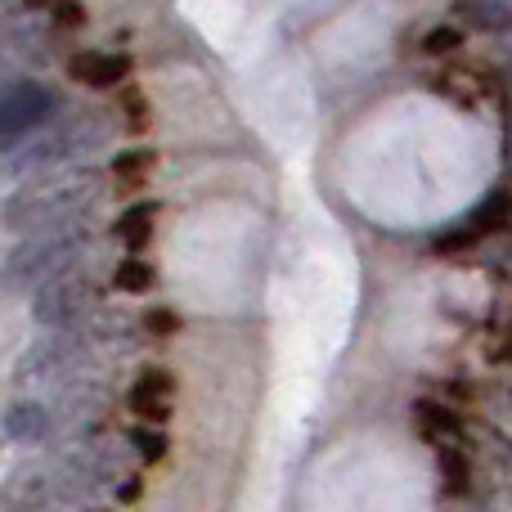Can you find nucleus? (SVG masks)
Masks as SVG:
<instances>
[{"mask_svg": "<svg viewBox=\"0 0 512 512\" xmlns=\"http://www.w3.org/2000/svg\"><path fill=\"white\" fill-rule=\"evenodd\" d=\"M95 198H99V176H95V171L45 176V180H36V185H27L23 194L9 198L5 225H9V230H23V234L77 225V216H86Z\"/></svg>", "mask_w": 512, "mask_h": 512, "instance_id": "1", "label": "nucleus"}, {"mask_svg": "<svg viewBox=\"0 0 512 512\" xmlns=\"http://www.w3.org/2000/svg\"><path fill=\"white\" fill-rule=\"evenodd\" d=\"M86 248H90V234L81 230V225L41 230V234H32V239H27L23 248H18V252L5 261V274H0V283H5L9 292L41 288L45 279H54V274L72 270V265L86 256Z\"/></svg>", "mask_w": 512, "mask_h": 512, "instance_id": "2", "label": "nucleus"}, {"mask_svg": "<svg viewBox=\"0 0 512 512\" xmlns=\"http://www.w3.org/2000/svg\"><path fill=\"white\" fill-rule=\"evenodd\" d=\"M95 301H99V283L90 279L86 270L72 265V270L54 274V279H45L41 288H36L32 315L41 319L45 328H72L95 310Z\"/></svg>", "mask_w": 512, "mask_h": 512, "instance_id": "3", "label": "nucleus"}, {"mask_svg": "<svg viewBox=\"0 0 512 512\" xmlns=\"http://www.w3.org/2000/svg\"><path fill=\"white\" fill-rule=\"evenodd\" d=\"M54 113V95L41 81H5L0 86V144L32 135Z\"/></svg>", "mask_w": 512, "mask_h": 512, "instance_id": "4", "label": "nucleus"}, {"mask_svg": "<svg viewBox=\"0 0 512 512\" xmlns=\"http://www.w3.org/2000/svg\"><path fill=\"white\" fill-rule=\"evenodd\" d=\"M108 477H113V450L104 441L77 445L59 463V490H68V495H95Z\"/></svg>", "mask_w": 512, "mask_h": 512, "instance_id": "5", "label": "nucleus"}, {"mask_svg": "<svg viewBox=\"0 0 512 512\" xmlns=\"http://www.w3.org/2000/svg\"><path fill=\"white\" fill-rule=\"evenodd\" d=\"M54 477L45 468H23L0 486V512H50Z\"/></svg>", "mask_w": 512, "mask_h": 512, "instance_id": "6", "label": "nucleus"}, {"mask_svg": "<svg viewBox=\"0 0 512 512\" xmlns=\"http://www.w3.org/2000/svg\"><path fill=\"white\" fill-rule=\"evenodd\" d=\"M68 77L77 86L90 90H108V86H126L131 77V59L126 54H99V50H81L68 59Z\"/></svg>", "mask_w": 512, "mask_h": 512, "instance_id": "7", "label": "nucleus"}, {"mask_svg": "<svg viewBox=\"0 0 512 512\" xmlns=\"http://www.w3.org/2000/svg\"><path fill=\"white\" fill-rule=\"evenodd\" d=\"M171 396H176V382H171V373L144 369L140 382L131 387V396H126V405H131V414L144 418V423H167Z\"/></svg>", "mask_w": 512, "mask_h": 512, "instance_id": "8", "label": "nucleus"}, {"mask_svg": "<svg viewBox=\"0 0 512 512\" xmlns=\"http://www.w3.org/2000/svg\"><path fill=\"white\" fill-rule=\"evenodd\" d=\"M436 95H450V99H459V104H481L486 95H495L499 104H504V81L486 77V72H477V68H445L441 77H436Z\"/></svg>", "mask_w": 512, "mask_h": 512, "instance_id": "9", "label": "nucleus"}, {"mask_svg": "<svg viewBox=\"0 0 512 512\" xmlns=\"http://www.w3.org/2000/svg\"><path fill=\"white\" fill-rule=\"evenodd\" d=\"M5 436L18 445H36L50 436V409L41 405V400H18V405H9L5 414Z\"/></svg>", "mask_w": 512, "mask_h": 512, "instance_id": "10", "label": "nucleus"}, {"mask_svg": "<svg viewBox=\"0 0 512 512\" xmlns=\"http://www.w3.org/2000/svg\"><path fill=\"white\" fill-rule=\"evenodd\" d=\"M153 225H158V203H135V207H126L122 221H117V239L131 252H140L144 243L153 239Z\"/></svg>", "mask_w": 512, "mask_h": 512, "instance_id": "11", "label": "nucleus"}, {"mask_svg": "<svg viewBox=\"0 0 512 512\" xmlns=\"http://www.w3.org/2000/svg\"><path fill=\"white\" fill-rule=\"evenodd\" d=\"M504 225H508V194H504V189H495V194H490L486 203L472 212V221L463 225V230H468L472 239H486V234H499Z\"/></svg>", "mask_w": 512, "mask_h": 512, "instance_id": "12", "label": "nucleus"}, {"mask_svg": "<svg viewBox=\"0 0 512 512\" xmlns=\"http://www.w3.org/2000/svg\"><path fill=\"white\" fill-rule=\"evenodd\" d=\"M153 167H158V153H149V149H131V153H122V158L113 162V180L122 189H140L144 180L153 176Z\"/></svg>", "mask_w": 512, "mask_h": 512, "instance_id": "13", "label": "nucleus"}, {"mask_svg": "<svg viewBox=\"0 0 512 512\" xmlns=\"http://www.w3.org/2000/svg\"><path fill=\"white\" fill-rule=\"evenodd\" d=\"M463 18L481 32H504L508 27V0H463Z\"/></svg>", "mask_w": 512, "mask_h": 512, "instance_id": "14", "label": "nucleus"}, {"mask_svg": "<svg viewBox=\"0 0 512 512\" xmlns=\"http://www.w3.org/2000/svg\"><path fill=\"white\" fill-rule=\"evenodd\" d=\"M113 283L122 292H149L153 288V265L149 261H140V256H131V261H122L113 270Z\"/></svg>", "mask_w": 512, "mask_h": 512, "instance_id": "15", "label": "nucleus"}, {"mask_svg": "<svg viewBox=\"0 0 512 512\" xmlns=\"http://www.w3.org/2000/svg\"><path fill=\"white\" fill-rule=\"evenodd\" d=\"M414 414L423 418V427H427L432 436H441V432H445V436H454V432H459V418H454V409L436 405V400H418Z\"/></svg>", "mask_w": 512, "mask_h": 512, "instance_id": "16", "label": "nucleus"}, {"mask_svg": "<svg viewBox=\"0 0 512 512\" xmlns=\"http://www.w3.org/2000/svg\"><path fill=\"white\" fill-rule=\"evenodd\" d=\"M441 477H445V490H450V495H468L472 472H468V459H463L459 450H445L441 454Z\"/></svg>", "mask_w": 512, "mask_h": 512, "instance_id": "17", "label": "nucleus"}, {"mask_svg": "<svg viewBox=\"0 0 512 512\" xmlns=\"http://www.w3.org/2000/svg\"><path fill=\"white\" fill-rule=\"evenodd\" d=\"M454 50H463V32L459 27H432V32L423 36V54H454Z\"/></svg>", "mask_w": 512, "mask_h": 512, "instance_id": "18", "label": "nucleus"}, {"mask_svg": "<svg viewBox=\"0 0 512 512\" xmlns=\"http://www.w3.org/2000/svg\"><path fill=\"white\" fill-rule=\"evenodd\" d=\"M122 108H126V126H131V131L149 126V104H144V95L135 86H122Z\"/></svg>", "mask_w": 512, "mask_h": 512, "instance_id": "19", "label": "nucleus"}, {"mask_svg": "<svg viewBox=\"0 0 512 512\" xmlns=\"http://www.w3.org/2000/svg\"><path fill=\"white\" fill-rule=\"evenodd\" d=\"M131 445L144 454V463H158L167 454V436L162 432H131Z\"/></svg>", "mask_w": 512, "mask_h": 512, "instance_id": "20", "label": "nucleus"}, {"mask_svg": "<svg viewBox=\"0 0 512 512\" xmlns=\"http://www.w3.org/2000/svg\"><path fill=\"white\" fill-rule=\"evenodd\" d=\"M144 328H149V333H158V337H167V333H176V328H180V319H176V310H149Z\"/></svg>", "mask_w": 512, "mask_h": 512, "instance_id": "21", "label": "nucleus"}, {"mask_svg": "<svg viewBox=\"0 0 512 512\" xmlns=\"http://www.w3.org/2000/svg\"><path fill=\"white\" fill-rule=\"evenodd\" d=\"M54 14H59V23H63V27L86 23V9H81L77 0H54Z\"/></svg>", "mask_w": 512, "mask_h": 512, "instance_id": "22", "label": "nucleus"}]
</instances>
